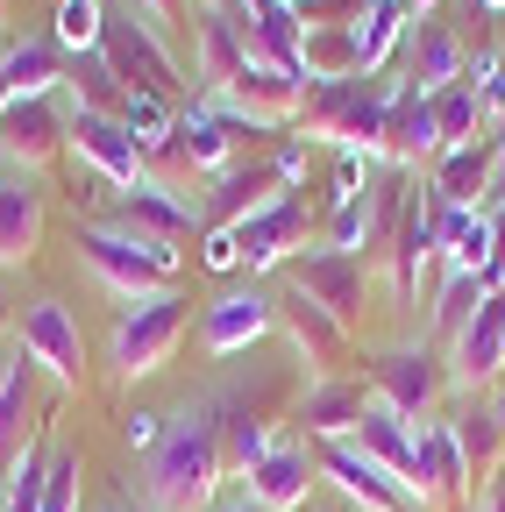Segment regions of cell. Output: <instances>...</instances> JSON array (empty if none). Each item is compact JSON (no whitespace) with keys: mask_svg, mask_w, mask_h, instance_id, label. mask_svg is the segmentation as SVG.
<instances>
[{"mask_svg":"<svg viewBox=\"0 0 505 512\" xmlns=\"http://www.w3.org/2000/svg\"><path fill=\"white\" fill-rule=\"evenodd\" d=\"M228 477V448H221V399H185L157 441V456L136 470L143 512H214Z\"/></svg>","mask_w":505,"mask_h":512,"instance_id":"1","label":"cell"},{"mask_svg":"<svg viewBox=\"0 0 505 512\" xmlns=\"http://www.w3.org/2000/svg\"><path fill=\"white\" fill-rule=\"evenodd\" d=\"M72 242H79V264L93 271V285L114 292L121 306H129V299H157V292L178 285V249L171 242H143L129 228H100V221H86Z\"/></svg>","mask_w":505,"mask_h":512,"instance_id":"2","label":"cell"},{"mask_svg":"<svg viewBox=\"0 0 505 512\" xmlns=\"http://www.w3.org/2000/svg\"><path fill=\"white\" fill-rule=\"evenodd\" d=\"M392 93H399V79H335V86H313V93H306V114H299V136H306V143H342V150L377 157Z\"/></svg>","mask_w":505,"mask_h":512,"instance_id":"3","label":"cell"},{"mask_svg":"<svg viewBox=\"0 0 505 512\" xmlns=\"http://www.w3.org/2000/svg\"><path fill=\"white\" fill-rule=\"evenodd\" d=\"M370 399H385L392 413H406L413 427L434 420V406L456 392V377H449V349H434V342H399V349H377L370 363Z\"/></svg>","mask_w":505,"mask_h":512,"instance_id":"4","label":"cell"},{"mask_svg":"<svg viewBox=\"0 0 505 512\" xmlns=\"http://www.w3.org/2000/svg\"><path fill=\"white\" fill-rule=\"evenodd\" d=\"M185 320H193V306H185L178 292H157V299H129L114 313V335H107V363L114 377H157L185 335Z\"/></svg>","mask_w":505,"mask_h":512,"instance_id":"5","label":"cell"},{"mask_svg":"<svg viewBox=\"0 0 505 512\" xmlns=\"http://www.w3.org/2000/svg\"><path fill=\"white\" fill-rule=\"evenodd\" d=\"M100 57L114 64V79L129 86V93H164V100H178V86H185V72H178L164 29L136 8V0H121V15H107Z\"/></svg>","mask_w":505,"mask_h":512,"instance_id":"6","label":"cell"},{"mask_svg":"<svg viewBox=\"0 0 505 512\" xmlns=\"http://www.w3.org/2000/svg\"><path fill=\"white\" fill-rule=\"evenodd\" d=\"M15 342H22V356L57 384V392H79L86 384V335H79V313L65 306V299H29L22 313H15Z\"/></svg>","mask_w":505,"mask_h":512,"instance_id":"7","label":"cell"},{"mask_svg":"<svg viewBox=\"0 0 505 512\" xmlns=\"http://www.w3.org/2000/svg\"><path fill=\"white\" fill-rule=\"evenodd\" d=\"M278 328H285V342L299 349V363H306L313 377H349V363H356V328H342L321 299H306L299 285H285V292H278Z\"/></svg>","mask_w":505,"mask_h":512,"instance_id":"8","label":"cell"},{"mask_svg":"<svg viewBox=\"0 0 505 512\" xmlns=\"http://www.w3.org/2000/svg\"><path fill=\"white\" fill-rule=\"evenodd\" d=\"M72 150V114L65 100H8L0 107V164L8 171H43Z\"/></svg>","mask_w":505,"mask_h":512,"instance_id":"9","label":"cell"},{"mask_svg":"<svg viewBox=\"0 0 505 512\" xmlns=\"http://www.w3.org/2000/svg\"><path fill=\"white\" fill-rule=\"evenodd\" d=\"M313 484H321V456H313L299 434H278L264 456L249 463V477H242L249 505H264V512H299L313 498Z\"/></svg>","mask_w":505,"mask_h":512,"instance_id":"10","label":"cell"},{"mask_svg":"<svg viewBox=\"0 0 505 512\" xmlns=\"http://www.w3.org/2000/svg\"><path fill=\"white\" fill-rule=\"evenodd\" d=\"M285 285H299L306 299H321L342 328H356V320H363V285H370V256L306 249V256H292V278H285Z\"/></svg>","mask_w":505,"mask_h":512,"instance_id":"11","label":"cell"},{"mask_svg":"<svg viewBox=\"0 0 505 512\" xmlns=\"http://www.w3.org/2000/svg\"><path fill=\"white\" fill-rule=\"evenodd\" d=\"M321 477H328L349 505H363V512H427L392 470H377L356 441H321Z\"/></svg>","mask_w":505,"mask_h":512,"instance_id":"12","label":"cell"},{"mask_svg":"<svg viewBox=\"0 0 505 512\" xmlns=\"http://www.w3.org/2000/svg\"><path fill=\"white\" fill-rule=\"evenodd\" d=\"M72 114V164H86V171H100L114 192H129V185H143V150H136V136L121 128L114 114H79V107H65Z\"/></svg>","mask_w":505,"mask_h":512,"instance_id":"13","label":"cell"},{"mask_svg":"<svg viewBox=\"0 0 505 512\" xmlns=\"http://www.w3.org/2000/svg\"><path fill=\"white\" fill-rule=\"evenodd\" d=\"M114 228H129V235H143V242H185L200 228V207L185 200L178 185H164V178H143V185H129V192H114Z\"/></svg>","mask_w":505,"mask_h":512,"instance_id":"14","label":"cell"},{"mask_svg":"<svg viewBox=\"0 0 505 512\" xmlns=\"http://www.w3.org/2000/svg\"><path fill=\"white\" fill-rule=\"evenodd\" d=\"M285 192H292V178L278 171V157H242V164H228V171L214 178L207 221H214V228H242L249 214H264L271 200H285Z\"/></svg>","mask_w":505,"mask_h":512,"instance_id":"15","label":"cell"},{"mask_svg":"<svg viewBox=\"0 0 505 512\" xmlns=\"http://www.w3.org/2000/svg\"><path fill=\"white\" fill-rule=\"evenodd\" d=\"M349 441L363 448V456H370L377 470H392V477H399V484H406V491L427 505V491H420V427H413L406 413H392L385 399H370Z\"/></svg>","mask_w":505,"mask_h":512,"instance_id":"16","label":"cell"},{"mask_svg":"<svg viewBox=\"0 0 505 512\" xmlns=\"http://www.w3.org/2000/svg\"><path fill=\"white\" fill-rule=\"evenodd\" d=\"M449 377L463 392L505 377V292H484V306L463 320V335L449 342Z\"/></svg>","mask_w":505,"mask_h":512,"instance_id":"17","label":"cell"},{"mask_svg":"<svg viewBox=\"0 0 505 512\" xmlns=\"http://www.w3.org/2000/svg\"><path fill=\"white\" fill-rule=\"evenodd\" d=\"M235 242H242V271H249V278H264V271L292 264L299 242H306V200H299V192L271 200L264 214H249V221L235 228Z\"/></svg>","mask_w":505,"mask_h":512,"instance_id":"18","label":"cell"},{"mask_svg":"<svg viewBox=\"0 0 505 512\" xmlns=\"http://www.w3.org/2000/svg\"><path fill=\"white\" fill-rule=\"evenodd\" d=\"M200 335H207V356H242L249 342H264L278 335V292H221L200 320Z\"/></svg>","mask_w":505,"mask_h":512,"instance_id":"19","label":"cell"},{"mask_svg":"<svg viewBox=\"0 0 505 512\" xmlns=\"http://www.w3.org/2000/svg\"><path fill=\"white\" fill-rule=\"evenodd\" d=\"M420 491H427V512H449L477 491L470 463H463V441H456V420H420Z\"/></svg>","mask_w":505,"mask_h":512,"instance_id":"20","label":"cell"},{"mask_svg":"<svg viewBox=\"0 0 505 512\" xmlns=\"http://www.w3.org/2000/svg\"><path fill=\"white\" fill-rule=\"evenodd\" d=\"M441 157V136H434V107L420 86L399 79L392 93V114H385V143H377V164H392V171H420Z\"/></svg>","mask_w":505,"mask_h":512,"instance_id":"21","label":"cell"},{"mask_svg":"<svg viewBox=\"0 0 505 512\" xmlns=\"http://www.w3.org/2000/svg\"><path fill=\"white\" fill-rule=\"evenodd\" d=\"M406 86H420V93H441V86H456L463 79V64H470V50L456 43V29L449 22H434V15H420L413 29H406Z\"/></svg>","mask_w":505,"mask_h":512,"instance_id":"22","label":"cell"},{"mask_svg":"<svg viewBox=\"0 0 505 512\" xmlns=\"http://www.w3.org/2000/svg\"><path fill=\"white\" fill-rule=\"evenodd\" d=\"M491 164H498V136H477V143L441 150L427 164V200H441V207H484Z\"/></svg>","mask_w":505,"mask_h":512,"instance_id":"23","label":"cell"},{"mask_svg":"<svg viewBox=\"0 0 505 512\" xmlns=\"http://www.w3.org/2000/svg\"><path fill=\"white\" fill-rule=\"evenodd\" d=\"M43 242V185L29 171H0V271L29 264Z\"/></svg>","mask_w":505,"mask_h":512,"instance_id":"24","label":"cell"},{"mask_svg":"<svg viewBox=\"0 0 505 512\" xmlns=\"http://www.w3.org/2000/svg\"><path fill=\"white\" fill-rule=\"evenodd\" d=\"M363 406H370V392L356 377H313L299 399V427H306V441H349Z\"/></svg>","mask_w":505,"mask_h":512,"instance_id":"25","label":"cell"},{"mask_svg":"<svg viewBox=\"0 0 505 512\" xmlns=\"http://www.w3.org/2000/svg\"><path fill=\"white\" fill-rule=\"evenodd\" d=\"M65 50H57V36H22V43H0V79H8L15 100H57V86H65Z\"/></svg>","mask_w":505,"mask_h":512,"instance_id":"26","label":"cell"},{"mask_svg":"<svg viewBox=\"0 0 505 512\" xmlns=\"http://www.w3.org/2000/svg\"><path fill=\"white\" fill-rule=\"evenodd\" d=\"M406 29H413V8H406V0H363V15L349 22L356 72H363V79H385V64L399 57Z\"/></svg>","mask_w":505,"mask_h":512,"instance_id":"27","label":"cell"},{"mask_svg":"<svg viewBox=\"0 0 505 512\" xmlns=\"http://www.w3.org/2000/svg\"><path fill=\"white\" fill-rule=\"evenodd\" d=\"M65 107H79V114H114V121H121V107H129V86L114 79V64H107L100 50H86V57L65 64Z\"/></svg>","mask_w":505,"mask_h":512,"instance_id":"28","label":"cell"},{"mask_svg":"<svg viewBox=\"0 0 505 512\" xmlns=\"http://www.w3.org/2000/svg\"><path fill=\"white\" fill-rule=\"evenodd\" d=\"M484 292H491V285H484L477 271H449V264H441V299H434V313H427V328H434L441 349L463 335V320L484 306Z\"/></svg>","mask_w":505,"mask_h":512,"instance_id":"29","label":"cell"},{"mask_svg":"<svg viewBox=\"0 0 505 512\" xmlns=\"http://www.w3.org/2000/svg\"><path fill=\"white\" fill-rule=\"evenodd\" d=\"M427 107H434V136H441V150H456V143H477V136H484V100H477L470 79L427 93Z\"/></svg>","mask_w":505,"mask_h":512,"instance_id":"30","label":"cell"},{"mask_svg":"<svg viewBox=\"0 0 505 512\" xmlns=\"http://www.w3.org/2000/svg\"><path fill=\"white\" fill-rule=\"evenodd\" d=\"M43 470H50V434H29V448L8 463V484H0V512H36L43 505Z\"/></svg>","mask_w":505,"mask_h":512,"instance_id":"31","label":"cell"},{"mask_svg":"<svg viewBox=\"0 0 505 512\" xmlns=\"http://www.w3.org/2000/svg\"><path fill=\"white\" fill-rule=\"evenodd\" d=\"M57 50L65 57H86V50H100V36H107V8L100 0H57Z\"/></svg>","mask_w":505,"mask_h":512,"instance_id":"32","label":"cell"},{"mask_svg":"<svg viewBox=\"0 0 505 512\" xmlns=\"http://www.w3.org/2000/svg\"><path fill=\"white\" fill-rule=\"evenodd\" d=\"M456 441H463V463H470V477H491V470H498V448H505V427H498L491 399H484L477 413H463V420H456Z\"/></svg>","mask_w":505,"mask_h":512,"instance_id":"33","label":"cell"},{"mask_svg":"<svg viewBox=\"0 0 505 512\" xmlns=\"http://www.w3.org/2000/svg\"><path fill=\"white\" fill-rule=\"evenodd\" d=\"M29 370L36 363H8L0 370V456H15V448H29Z\"/></svg>","mask_w":505,"mask_h":512,"instance_id":"34","label":"cell"},{"mask_svg":"<svg viewBox=\"0 0 505 512\" xmlns=\"http://www.w3.org/2000/svg\"><path fill=\"white\" fill-rule=\"evenodd\" d=\"M321 249H342V256H370V185L349 192V200H335L328 214V242Z\"/></svg>","mask_w":505,"mask_h":512,"instance_id":"35","label":"cell"},{"mask_svg":"<svg viewBox=\"0 0 505 512\" xmlns=\"http://www.w3.org/2000/svg\"><path fill=\"white\" fill-rule=\"evenodd\" d=\"M79 477H86L79 448H50V470H43V505H36V512H79Z\"/></svg>","mask_w":505,"mask_h":512,"instance_id":"36","label":"cell"},{"mask_svg":"<svg viewBox=\"0 0 505 512\" xmlns=\"http://www.w3.org/2000/svg\"><path fill=\"white\" fill-rule=\"evenodd\" d=\"M164 427H171L164 413H143V406H136L129 420H121V441H129L136 456H157V441H164Z\"/></svg>","mask_w":505,"mask_h":512,"instance_id":"37","label":"cell"},{"mask_svg":"<svg viewBox=\"0 0 505 512\" xmlns=\"http://www.w3.org/2000/svg\"><path fill=\"white\" fill-rule=\"evenodd\" d=\"M200 264H207V271H242V242H235V228H207Z\"/></svg>","mask_w":505,"mask_h":512,"instance_id":"38","label":"cell"},{"mask_svg":"<svg viewBox=\"0 0 505 512\" xmlns=\"http://www.w3.org/2000/svg\"><path fill=\"white\" fill-rule=\"evenodd\" d=\"M107 192H114V185H107L100 171H86V164H72V214H93V207L107 200Z\"/></svg>","mask_w":505,"mask_h":512,"instance_id":"39","label":"cell"},{"mask_svg":"<svg viewBox=\"0 0 505 512\" xmlns=\"http://www.w3.org/2000/svg\"><path fill=\"white\" fill-rule=\"evenodd\" d=\"M477 512H505V463L484 477V491H477Z\"/></svg>","mask_w":505,"mask_h":512,"instance_id":"40","label":"cell"},{"mask_svg":"<svg viewBox=\"0 0 505 512\" xmlns=\"http://www.w3.org/2000/svg\"><path fill=\"white\" fill-rule=\"evenodd\" d=\"M505 207V143H498V164H491V185H484V214Z\"/></svg>","mask_w":505,"mask_h":512,"instance_id":"41","label":"cell"},{"mask_svg":"<svg viewBox=\"0 0 505 512\" xmlns=\"http://www.w3.org/2000/svg\"><path fill=\"white\" fill-rule=\"evenodd\" d=\"M136 8H143V15L164 29V22H178V15H185V0H136Z\"/></svg>","mask_w":505,"mask_h":512,"instance_id":"42","label":"cell"},{"mask_svg":"<svg viewBox=\"0 0 505 512\" xmlns=\"http://www.w3.org/2000/svg\"><path fill=\"white\" fill-rule=\"evenodd\" d=\"M214 512H264V505H249V491H242V498H221Z\"/></svg>","mask_w":505,"mask_h":512,"instance_id":"43","label":"cell"},{"mask_svg":"<svg viewBox=\"0 0 505 512\" xmlns=\"http://www.w3.org/2000/svg\"><path fill=\"white\" fill-rule=\"evenodd\" d=\"M491 413H498V427H505V377L491 384Z\"/></svg>","mask_w":505,"mask_h":512,"instance_id":"44","label":"cell"},{"mask_svg":"<svg viewBox=\"0 0 505 512\" xmlns=\"http://www.w3.org/2000/svg\"><path fill=\"white\" fill-rule=\"evenodd\" d=\"M406 8H413V22H420V15H427V8H434V0H406Z\"/></svg>","mask_w":505,"mask_h":512,"instance_id":"45","label":"cell"},{"mask_svg":"<svg viewBox=\"0 0 505 512\" xmlns=\"http://www.w3.org/2000/svg\"><path fill=\"white\" fill-rule=\"evenodd\" d=\"M0 328H8V299H0Z\"/></svg>","mask_w":505,"mask_h":512,"instance_id":"46","label":"cell"},{"mask_svg":"<svg viewBox=\"0 0 505 512\" xmlns=\"http://www.w3.org/2000/svg\"><path fill=\"white\" fill-rule=\"evenodd\" d=\"M285 8H313V0H285Z\"/></svg>","mask_w":505,"mask_h":512,"instance_id":"47","label":"cell"},{"mask_svg":"<svg viewBox=\"0 0 505 512\" xmlns=\"http://www.w3.org/2000/svg\"><path fill=\"white\" fill-rule=\"evenodd\" d=\"M0 484H8V456H0Z\"/></svg>","mask_w":505,"mask_h":512,"instance_id":"48","label":"cell"},{"mask_svg":"<svg viewBox=\"0 0 505 512\" xmlns=\"http://www.w3.org/2000/svg\"><path fill=\"white\" fill-rule=\"evenodd\" d=\"M0 15H8V0H0ZM0 43H8V36H0Z\"/></svg>","mask_w":505,"mask_h":512,"instance_id":"49","label":"cell"}]
</instances>
